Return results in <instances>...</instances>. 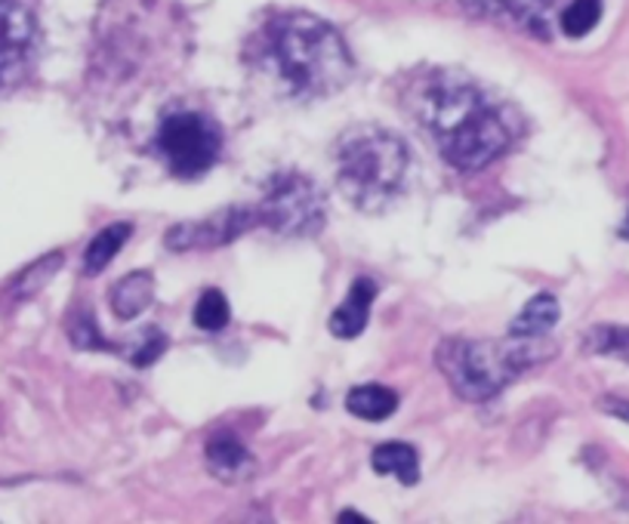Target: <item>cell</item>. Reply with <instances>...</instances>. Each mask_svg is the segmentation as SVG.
I'll list each match as a JSON object with an SVG mask.
<instances>
[{
  "label": "cell",
  "mask_w": 629,
  "mask_h": 524,
  "mask_svg": "<svg viewBox=\"0 0 629 524\" xmlns=\"http://www.w3.org/2000/svg\"><path fill=\"white\" fill-rule=\"evenodd\" d=\"M407 112L457 170H481L513 149L521 133L518 114L457 72H432L407 93Z\"/></svg>",
  "instance_id": "1"
},
{
  "label": "cell",
  "mask_w": 629,
  "mask_h": 524,
  "mask_svg": "<svg viewBox=\"0 0 629 524\" xmlns=\"http://www.w3.org/2000/svg\"><path fill=\"white\" fill-rule=\"evenodd\" d=\"M337 186L343 198L362 213H380L404 186L411 154L395 133L362 124L337 142Z\"/></svg>",
  "instance_id": "3"
},
{
  "label": "cell",
  "mask_w": 629,
  "mask_h": 524,
  "mask_svg": "<svg viewBox=\"0 0 629 524\" xmlns=\"http://www.w3.org/2000/svg\"><path fill=\"white\" fill-rule=\"evenodd\" d=\"M345 411L358 416V420H367V423H380V420H389L392 413L399 411V395L380 386V383L355 386L352 392L345 395Z\"/></svg>",
  "instance_id": "12"
},
{
  "label": "cell",
  "mask_w": 629,
  "mask_h": 524,
  "mask_svg": "<svg viewBox=\"0 0 629 524\" xmlns=\"http://www.w3.org/2000/svg\"><path fill=\"white\" fill-rule=\"evenodd\" d=\"M154 300V282L149 272H130L112 290V309L121 321H134Z\"/></svg>",
  "instance_id": "14"
},
{
  "label": "cell",
  "mask_w": 629,
  "mask_h": 524,
  "mask_svg": "<svg viewBox=\"0 0 629 524\" xmlns=\"http://www.w3.org/2000/svg\"><path fill=\"white\" fill-rule=\"evenodd\" d=\"M599 408H602L605 413H611V416L627 420L629 423V401H624V398H614V395H608V398H602V401H599Z\"/></svg>",
  "instance_id": "22"
},
{
  "label": "cell",
  "mask_w": 629,
  "mask_h": 524,
  "mask_svg": "<svg viewBox=\"0 0 629 524\" xmlns=\"http://www.w3.org/2000/svg\"><path fill=\"white\" fill-rule=\"evenodd\" d=\"M72 342L77 349H109V342L99 339L96 321L87 319V315H77L75 324H72Z\"/></svg>",
  "instance_id": "20"
},
{
  "label": "cell",
  "mask_w": 629,
  "mask_h": 524,
  "mask_svg": "<svg viewBox=\"0 0 629 524\" xmlns=\"http://www.w3.org/2000/svg\"><path fill=\"white\" fill-rule=\"evenodd\" d=\"M207 463L210 469L226 478V482H235L238 475H248L253 460H250L248 448L231 435V432H216L207 441Z\"/></svg>",
  "instance_id": "11"
},
{
  "label": "cell",
  "mask_w": 629,
  "mask_h": 524,
  "mask_svg": "<svg viewBox=\"0 0 629 524\" xmlns=\"http://www.w3.org/2000/svg\"><path fill=\"white\" fill-rule=\"evenodd\" d=\"M602 20V0H568L558 13V28L565 38H587Z\"/></svg>",
  "instance_id": "18"
},
{
  "label": "cell",
  "mask_w": 629,
  "mask_h": 524,
  "mask_svg": "<svg viewBox=\"0 0 629 524\" xmlns=\"http://www.w3.org/2000/svg\"><path fill=\"white\" fill-rule=\"evenodd\" d=\"M377 300V284L370 278H358L352 284L349 297H345L334 315H330V334L340 339H355L367 327L370 321V305Z\"/></svg>",
  "instance_id": "10"
},
{
  "label": "cell",
  "mask_w": 629,
  "mask_h": 524,
  "mask_svg": "<svg viewBox=\"0 0 629 524\" xmlns=\"http://www.w3.org/2000/svg\"><path fill=\"white\" fill-rule=\"evenodd\" d=\"M164 349H167V339L161 337V334H158V330L152 327V330L146 334V339H142V346H139V349L134 352V358H130V361H134L136 367H149L152 361H158V358H161V352H164Z\"/></svg>",
  "instance_id": "21"
},
{
  "label": "cell",
  "mask_w": 629,
  "mask_h": 524,
  "mask_svg": "<svg viewBox=\"0 0 629 524\" xmlns=\"http://www.w3.org/2000/svg\"><path fill=\"white\" fill-rule=\"evenodd\" d=\"M229 319H231L229 300H226L219 290H204L198 305H194V324H198L201 330L216 334V330H223V327L229 324Z\"/></svg>",
  "instance_id": "19"
},
{
  "label": "cell",
  "mask_w": 629,
  "mask_h": 524,
  "mask_svg": "<svg viewBox=\"0 0 629 524\" xmlns=\"http://www.w3.org/2000/svg\"><path fill=\"white\" fill-rule=\"evenodd\" d=\"M553 352L555 349L546 337H510L506 342L451 337L436 349V364L460 398L488 401L496 392H503L525 367L550 358Z\"/></svg>",
  "instance_id": "4"
},
{
  "label": "cell",
  "mask_w": 629,
  "mask_h": 524,
  "mask_svg": "<svg viewBox=\"0 0 629 524\" xmlns=\"http://www.w3.org/2000/svg\"><path fill=\"white\" fill-rule=\"evenodd\" d=\"M260 223L256 207H231L219 210L207 220L198 223H179L167 232V247L171 250H191V247H219L235 238H241L253 225Z\"/></svg>",
  "instance_id": "8"
},
{
  "label": "cell",
  "mask_w": 629,
  "mask_h": 524,
  "mask_svg": "<svg viewBox=\"0 0 629 524\" xmlns=\"http://www.w3.org/2000/svg\"><path fill=\"white\" fill-rule=\"evenodd\" d=\"M130 235H134V225L130 223H115L109 225V228H102L90 241V247L84 250V272L87 275H99L121 253V247L127 244Z\"/></svg>",
  "instance_id": "16"
},
{
  "label": "cell",
  "mask_w": 629,
  "mask_h": 524,
  "mask_svg": "<svg viewBox=\"0 0 629 524\" xmlns=\"http://www.w3.org/2000/svg\"><path fill=\"white\" fill-rule=\"evenodd\" d=\"M473 13L488 20L510 22L515 28H525L531 35L550 38L553 20L562 13L568 0H463Z\"/></svg>",
  "instance_id": "9"
},
{
  "label": "cell",
  "mask_w": 629,
  "mask_h": 524,
  "mask_svg": "<svg viewBox=\"0 0 629 524\" xmlns=\"http://www.w3.org/2000/svg\"><path fill=\"white\" fill-rule=\"evenodd\" d=\"M38 47V25L20 0H0V93L28 75Z\"/></svg>",
  "instance_id": "7"
},
{
  "label": "cell",
  "mask_w": 629,
  "mask_h": 524,
  "mask_svg": "<svg viewBox=\"0 0 629 524\" xmlns=\"http://www.w3.org/2000/svg\"><path fill=\"white\" fill-rule=\"evenodd\" d=\"M583 349L590 355L629 361V327H624V324H595L583 334Z\"/></svg>",
  "instance_id": "17"
},
{
  "label": "cell",
  "mask_w": 629,
  "mask_h": 524,
  "mask_svg": "<svg viewBox=\"0 0 629 524\" xmlns=\"http://www.w3.org/2000/svg\"><path fill=\"white\" fill-rule=\"evenodd\" d=\"M260 223L285 238H312L325 228L327 204L322 188L303 173H278L272 176L256 207Z\"/></svg>",
  "instance_id": "5"
},
{
  "label": "cell",
  "mask_w": 629,
  "mask_h": 524,
  "mask_svg": "<svg viewBox=\"0 0 629 524\" xmlns=\"http://www.w3.org/2000/svg\"><path fill=\"white\" fill-rule=\"evenodd\" d=\"M158 151L173 176L198 179L216 164L223 151V130L207 114L173 112L158 127Z\"/></svg>",
  "instance_id": "6"
},
{
  "label": "cell",
  "mask_w": 629,
  "mask_h": 524,
  "mask_svg": "<svg viewBox=\"0 0 629 524\" xmlns=\"http://www.w3.org/2000/svg\"><path fill=\"white\" fill-rule=\"evenodd\" d=\"M374 469L380 475H395L401 485H417L419 482V460L417 450L404 441H389L374 450Z\"/></svg>",
  "instance_id": "15"
},
{
  "label": "cell",
  "mask_w": 629,
  "mask_h": 524,
  "mask_svg": "<svg viewBox=\"0 0 629 524\" xmlns=\"http://www.w3.org/2000/svg\"><path fill=\"white\" fill-rule=\"evenodd\" d=\"M250 62L281 99L309 102L343 90L352 77V57L330 22L312 13H287L263 28Z\"/></svg>",
  "instance_id": "2"
},
{
  "label": "cell",
  "mask_w": 629,
  "mask_h": 524,
  "mask_svg": "<svg viewBox=\"0 0 629 524\" xmlns=\"http://www.w3.org/2000/svg\"><path fill=\"white\" fill-rule=\"evenodd\" d=\"M558 300L550 297V294H540L534 300H528V305L518 312V319L510 324V337L518 339H531V337H546L558 324Z\"/></svg>",
  "instance_id": "13"
}]
</instances>
